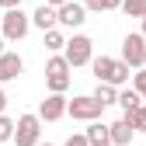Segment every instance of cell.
Here are the masks:
<instances>
[{"label":"cell","instance_id":"6da1fadb","mask_svg":"<svg viewBox=\"0 0 146 146\" xmlns=\"http://www.w3.org/2000/svg\"><path fill=\"white\" fill-rule=\"evenodd\" d=\"M90 70H94L98 84H111V87H125L129 77H132V66L122 63V59H111V56H94Z\"/></svg>","mask_w":146,"mask_h":146},{"label":"cell","instance_id":"7a4b0ae2","mask_svg":"<svg viewBox=\"0 0 146 146\" xmlns=\"http://www.w3.org/2000/svg\"><path fill=\"white\" fill-rule=\"evenodd\" d=\"M70 63L66 56H52L45 63V87H49V94H66L70 90Z\"/></svg>","mask_w":146,"mask_h":146},{"label":"cell","instance_id":"3957f363","mask_svg":"<svg viewBox=\"0 0 146 146\" xmlns=\"http://www.w3.org/2000/svg\"><path fill=\"white\" fill-rule=\"evenodd\" d=\"M122 63H129L132 70H146V35L132 31L122 38Z\"/></svg>","mask_w":146,"mask_h":146},{"label":"cell","instance_id":"277c9868","mask_svg":"<svg viewBox=\"0 0 146 146\" xmlns=\"http://www.w3.org/2000/svg\"><path fill=\"white\" fill-rule=\"evenodd\" d=\"M63 56H66L70 66L94 63V42H90V35H73V38L66 42V49H63Z\"/></svg>","mask_w":146,"mask_h":146},{"label":"cell","instance_id":"5b68a950","mask_svg":"<svg viewBox=\"0 0 146 146\" xmlns=\"http://www.w3.org/2000/svg\"><path fill=\"white\" fill-rule=\"evenodd\" d=\"M101 111H104V104L101 101H94V94H77L70 101V111L66 115H73L77 122H101Z\"/></svg>","mask_w":146,"mask_h":146},{"label":"cell","instance_id":"8992f818","mask_svg":"<svg viewBox=\"0 0 146 146\" xmlns=\"http://www.w3.org/2000/svg\"><path fill=\"white\" fill-rule=\"evenodd\" d=\"M14 143L17 146H38L42 143V118L38 115H21L14 129Z\"/></svg>","mask_w":146,"mask_h":146},{"label":"cell","instance_id":"52a82bcc","mask_svg":"<svg viewBox=\"0 0 146 146\" xmlns=\"http://www.w3.org/2000/svg\"><path fill=\"white\" fill-rule=\"evenodd\" d=\"M31 28V17L21 11V7H14V11H4V38L7 42H21L25 35Z\"/></svg>","mask_w":146,"mask_h":146},{"label":"cell","instance_id":"ba28073f","mask_svg":"<svg viewBox=\"0 0 146 146\" xmlns=\"http://www.w3.org/2000/svg\"><path fill=\"white\" fill-rule=\"evenodd\" d=\"M66 111H70V98H66V94H49V98L38 104V118H42V122H59Z\"/></svg>","mask_w":146,"mask_h":146},{"label":"cell","instance_id":"9c48e42d","mask_svg":"<svg viewBox=\"0 0 146 146\" xmlns=\"http://www.w3.org/2000/svg\"><path fill=\"white\" fill-rule=\"evenodd\" d=\"M25 73V59L17 56V52H4L0 56V84H11Z\"/></svg>","mask_w":146,"mask_h":146},{"label":"cell","instance_id":"30bf717a","mask_svg":"<svg viewBox=\"0 0 146 146\" xmlns=\"http://www.w3.org/2000/svg\"><path fill=\"white\" fill-rule=\"evenodd\" d=\"M84 21H87V7H84V4L70 0V4L59 7V25H63V28H80Z\"/></svg>","mask_w":146,"mask_h":146},{"label":"cell","instance_id":"8fae6325","mask_svg":"<svg viewBox=\"0 0 146 146\" xmlns=\"http://www.w3.org/2000/svg\"><path fill=\"white\" fill-rule=\"evenodd\" d=\"M31 25L38 28L42 35H45V31H56V25H59V11H56V7H49V4L35 7V14H31Z\"/></svg>","mask_w":146,"mask_h":146},{"label":"cell","instance_id":"7c38bea8","mask_svg":"<svg viewBox=\"0 0 146 146\" xmlns=\"http://www.w3.org/2000/svg\"><path fill=\"white\" fill-rule=\"evenodd\" d=\"M132 139H136V129L125 115L118 122H111V146H132Z\"/></svg>","mask_w":146,"mask_h":146},{"label":"cell","instance_id":"4fadbf2b","mask_svg":"<svg viewBox=\"0 0 146 146\" xmlns=\"http://www.w3.org/2000/svg\"><path fill=\"white\" fill-rule=\"evenodd\" d=\"M84 136L90 139V146H98V143H111V125H104V122H90Z\"/></svg>","mask_w":146,"mask_h":146},{"label":"cell","instance_id":"5bb4252c","mask_svg":"<svg viewBox=\"0 0 146 146\" xmlns=\"http://www.w3.org/2000/svg\"><path fill=\"white\" fill-rule=\"evenodd\" d=\"M118 104H122L125 115H132L136 108H143V94L139 90H118Z\"/></svg>","mask_w":146,"mask_h":146},{"label":"cell","instance_id":"9a60e30c","mask_svg":"<svg viewBox=\"0 0 146 146\" xmlns=\"http://www.w3.org/2000/svg\"><path fill=\"white\" fill-rule=\"evenodd\" d=\"M94 101H101L104 108H108V104H118V87H111V84H98V87H94Z\"/></svg>","mask_w":146,"mask_h":146},{"label":"cell","instance_id":"2e32d148","mask_svg":"<svg viewBox=\"0 0 146 146\" xmlns=\"http://www.w3.org/2000/svg\"><path fill=\"white\" fill-rule=\"evenodd\" d=\"M66 42H70V38H66L59 28H56V31H45V49H49V52H56V56L66 49Z\"/></svg>","mask_w":146,"mask_h":146},{"label":"cell","instance_id":"e0dca14e","mask_svg":"<svg viewBox=\"0 0 146 146\" xmlns=\"http://www.w3.org/2000/svg\"><path fill=\"white\" fill-rule=\"evenodd\" d=\"M122 14L125 17H146V0H122Z\"/></svg>","mask_w":146,"mask_h":146},{"label":"cell","instance_id":"ac0fdd59","mask_svg":"<svg viewBox=\"0 0 146 146\" xmlns=\"http://www.w3.org/2000/svg\"><path fill=\"white\" fill-rule=\"evenodd\" d=\"M84 7L94 11V14H101V11H118L122 0H84Z\"/></svg>","mask_w":146,"mask_h":146},{"label":"cell","instance_id":"d6986e66","mask_svg":"<svg viewBox=\"0 0 146 146\" xmlns=\"http://www.w3.org/2000/svg\"><path fill=\"white\" fill-rule=\"evenodd\" d=\"M14 129H17V122L0 115V143H14Z\"/></svg>","mask_w":146,"mask_h":146},{"label":"cell","instance_id":"ffe728a7","mask_svg":"<svg viewBox=\"0 0 146 146\" xmlns=\"http://www.w3.org/2000/svg\"><path fill=\"white\" fill-rule=\"evenodd\" d=\"M125 118L132 122V129H136V132H146V104L136 108V111H132V115H125Z\"/></svg>","mask_w":146,"mask_h":146},{"label":"cell","instance_id":"44dd1931","mask_svg":"<svg viewBox=\"0 0 146 146\" xmlns=\"http://www.w3.org/2000/svg\"><path fill=\"white\" fill-rule=\"evenodd\" d=\"M132 90L146 94V70H136V73H132Z\"/></svg>","mask_w":146,"mask_h":146},{"label":"cell","instance_id":"7402d4cb","mask_svg":"<svg viewBox=\"0 0 146 146\" xmlns=\"http://www.w3.org/2000/svg\"><path fill=\"white\" fill-rule=\"evenodd\" d=\"M63 146H90V139H87L84 132H77V136H70V139H66Z\"/></svg>","mask_w":146,"mask_h":146},{"label":"cell","instance_id":"603a6c76","mask_svg":"<svg viewBox=\"0 0 146 146\" xmlns=\"http://www.w3.org/2000/svg\"><path fill=\"white\" fill-rule=\"evenodd\" d=\"M7 111V94H4V87H0V115Z\"/></svg>","mask_w":146,"mask_h":146},{"label":"cell","instance_id":"cb8c5ba5","mask_svg":"<svg viewBox=\"0 0 146 146\" xmlns=\"http://www.w3.org/2000/svg\"><path fill=\"white\" fill-rule=\"evenodd\" d=\"M14 7H21V0H4V11H14Z\"/></svg>","mask_w":146,"mask_h":146},{"label":"cell","instance_id":"d4e9b609","mask_svg":"<svg viewBox=\"0 0 146 146\" xmlns=\"http://www.w3.org/2000/svg\"><path fill=\"white\" fill-rule=\"evenodd\" d=\"M45 4H49V7H56V11H59L63 4H70V0H45Z\"/></svg>","mask_w":146,"mask_h":146},{"label":"cell","instance_id":"484cf974","mask_svg":"<svg viewBox=\"0 0 146 146\" xmlns=\"http://www.w3.org/2000/svg\"><path fill=\"white\" fill-rule=\"evenodd\" d=\"M143 35H146V17H143Z\"/></svg>","mask_w":146,"mask_h":146},{"label":"cell","instance_id":"4316f807","mask_svg":"<svg viewBox=\"0 0 146 146\" xmlns=\"http://www.w3.org/2000/svg\"><path fill=\"white\" fill-rule=\"evenodd\" d=\"M98 146H111V143H98Z\"/></svg>","mask_w":146,"mask_h":146},{"label":"cell","instance_id":"83f0119b","mask_svg":"<svg viewBox=\"0 0 146 146\" xmlns=\"http://www.w3.org/2000/svg\"><path fill=\"white\" fill-rule=\"evenodd\" d=\"M38 146H52V143H38Z\"/></svg>","mask_w":146,"mask_h":146},{"label":"cell","instance_id":"f1b7e54d","mask_svg":"<svg viewBox=\"0 0 146 146\" xmlns=\"http://www.w3.org/2000/svg\"><path fill=\"white\" fill-rule=\"evenodd\" d=\"M0 11H4V0H0Z\"/></svg>","mask_w":146,"mask_h":146},{"label":"cell","instance_id":"f546056e","mask_svg":"<svg viewBox=\"0 0 146 146\" xmlns=\"http://www.w3.org/2000/svg\"><path fill=\"white\" fill-rule=\"evenodd\" d=\"M143 104H146V94H143Z\"/></svg>","mask_w":146,"mask_h":146}]
</instances>
